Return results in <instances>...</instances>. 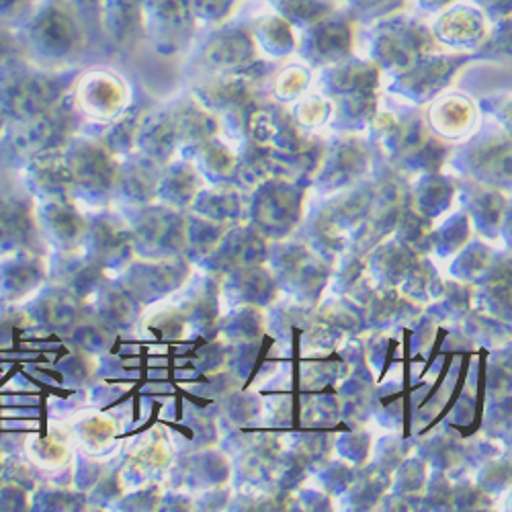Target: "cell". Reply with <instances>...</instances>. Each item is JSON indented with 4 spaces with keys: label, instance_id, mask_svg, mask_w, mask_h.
<instances>
[{
    "label": "cell",
    "instance_id": "1",
    "mask_svg": "<svg viewBox=\"0 0 512 512\" xmlns=\"http://www.w3.org/2000/svg\"><path fill=\"white\" fill-rule=\"evenodd\" d=\"M287 7H291L295 15H304L306 19H310L312 15L320 13L324 5L320 0H287Z\"/></svg>",
    "mask_w": 512,
    "mask_h": 512
},
{
    "label": "cell",
    "instance_id": "2",
    "mask_svg": "<svg viewBox=\"0 0 512 512\" xmlns=\"http://www.w3.org/2000/svg\"><path fill=\"white\" fill-rule=\"evenodd\" d=\"M195 3H197V7H201L207 13H218L230 3V0H195Z\"/></svg>",
    "mask_w": 512,
    "mask_h": 512
},
{
    "label": "cell",
    "instance_id": "3",
    "mask_svg": "<svg viewBox=\"0 0 512 512\" xmlns=\"http://www.w3.org/2000/svg\"><path fill=\"white\" fill-rule=\"evenodd\" d=\"M361 3L365 7H388V5L396 3V0H361Z\"/></svg>",
    "mask_w": 512,
    "mask_h": 512
},
{
    "label": "cell",
    "instance_id": "4",
    "mask_svg": "<svg viewBox=\"0 0 512 512\" xmlns=\"http://www.w3.org/2000/svg\"><path fill=\"white\" fill-rule=\"evenodd\" d=\"M84 3H95V0H84Z\"/></svg>",
    "mask_w": 512,
    "mask_h": 512
}]
</instances>
